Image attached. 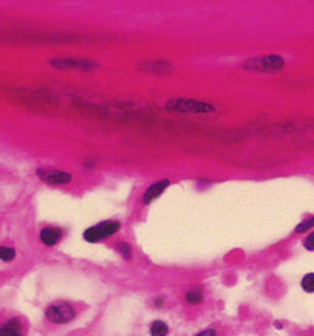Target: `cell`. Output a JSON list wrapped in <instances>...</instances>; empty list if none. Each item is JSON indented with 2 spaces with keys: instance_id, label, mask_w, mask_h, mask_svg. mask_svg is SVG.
<instances>
[{
  "instance_id": "6da1fadb",
  "label": "cell",
  "mask_w": 314,
  "mask_h": 336,
  "mask_svg": "<svg viewBox=\"0 0 314 336\" xmlns=\"http://www.w3.org/2000/svg\"><path fill=\"white\" fill-rule=\"evenodd\" d=\"M167 110L181 114H207L214 111V106L209 102L195 99H170L165 104Z\"/></svg>"
},
{
  "instance_id": "7a4b0ae2",
  "label": "cell",
  "mask_w": 314,
  "mask_h": 336,
  "mask_svg": "<svg viewBox=\"0 0 314 336\" xmlns=\"http://www.w3.org/2000/svg\"><path fill=\"white\" fill-rule=\"evenodd\" d=\"M284 58L278 55H267L252 57L242 63V67L249 71H256V72H274L284 67Z\"/></svg>"
},
{
  "instance_id": "3957f363",
  "label": "cell",
  "mask_w": 314,
  "mask_h": 336,
  "mask_svg": "<svg viewBox=\"0 0 314 336\" xmlns=\"http://www.w3.org/2000/svg\"><path fill=\"white\" fill-rule=\"evenodd\" d=\"M120 222L119 221H105L96 227H91L83 233V238L88 243H98L100 240L106 239L111 237L115 233L119 232Z\"/></svg>"
},
{
  "instance_id": "277c9868",
  "label": "cell",
  "mask_w": 314,
  "mask_h": 336,
  "mask_svg": "<svg viewBox=\"0 0 314 336\" xmlns=\"http://www.w3.org/2000/svg\"><path fill=\"white\" fill-rule=\"evenodd\" d=\"M75 316L76 312L73 307L71 305L65 304V302L51 305L46 311V317L52 324H68L75 319Z\"/></svg>"
},
{
  "instance_id": "5b68a950",
  "label": "cell",
  "mask_w": 314,
  "mask_h": 336,
  "mask_svg": "<svg viewBox=\"0 0 314 336\" xmlns=\"http://www.w3.org/2000/svg\"><path fill=\"white\" fill-rule=\"evenodd\" d=\"M51 65L58 70H65V68H77V70L90 71L95 68L96 63L90 60H78V58H70V57H60L53 58L51 61Z\"/></svg>"
},
{
  "instance_id": "8992f818",
  "label": "cell",
  "mask_w": 314,
  "mask_h": 336,
  "mask_svg": "<svg viewBox=\"0 0 314 336\" xmlns=\"http://www.w3.org/2000/svg\"><path fill=\"white\" fill-rule=\"evenodd\" d=\"M37 174L42 181L50 184H67L72 179L70 173L57 169H38Z\"/></svg>"
},
{
  "instance_id": "52a82bcc",
  "label": "cell",
  "mask_w": 314,
  "mask_h": 336,
  "mask_svg": "<svg viewBox=\"0 0 314 336\" xmlns=\"http://www.w3.org/2000/svg\"><path fill=\"white\" fill-rule=\"evenodd\" d=\"M169 179H162V181L152 184V186L145 191V194L143 195V202H144L145 205H149L150 202H153L155 199H158V197L165 191V189L169 186Z\"/></svg>"
},
{
  "instance_id": "ba28073f",
  "label": "cell",
  "mask_w": 314,
  "mask_h": 336,
  "mask_svg": "<svg viewBox=\"0 0 314 336\" xmlns=\"http://www.w3.org/2000/svg\"><path fill=\"white\" fill-rule=\"evenodd\" d=\"M61 232L56 228H44L40 232L39 238L42 240L43 244H46L47 247H53V245L57 244L61 239Z\"/></svg>"
},
{
  "instance_id": "9c48e42d",
  "label": "cell",
  "mask_w": 314,
  "mask_h": 336,
  "mask_svg": "<svg viewBox=\"0 0 314 336\" xmlns=\"http://www.w3.org/2000/svg\"><path fill=\"white\" fill-rule=\"evenodd\" d=\"M22 324L19 320L13 319L8 321L3 327H0V336H22Z\"/></svg>"
},
{
  "instance_id": "30bf717a",
  "label": "cell",
  "mask_w": 314,
  "mask_h": 336,
  "mask_svg": "<svg viewBox=\"0 0 314 336\" xmlns=\"http://www.w3.org/2000/svg\"><path fill=\"white\" fill-rule=\"evenodd\" d=\"M168 331V325L163 321H154L150 326V335L152 336H167Z\"/></svg>"
},
{
  "instance_id": "8fae6325",
  "label": "cell",
  "mask_w": 314,
  "mask_h": 336,
  "mask_svg": "<svg viewBox=\"0 0 314 336\" xmlns=\"http://www.w3.org/2000/svg\"><path fill=\"white\" fill-rule=\"evenodd\" d=\"M186 298H187V301L190 302V304H192V305L200 304V302L202 301V298H203L202 289H201V288L190 289V291L186 293Z\"/></svg>"
},
{
  "instance_id": "7c38bea8",
  "label": "cell",
  "mask_w": 314,
  "mask_h": 336,
  "mask_svg": "<svg viewBox=\"0 0 314 336\" xmlns=\"http://www.w3.org/2000/svg\"><path fill=\"white\" fill-rule=\"evenodd\" d=\"M302 287L305 292L308 293H312L314 292V274L309 273L307 276H304V278L302 279Z\"/></svg>"
},
{
  "instance_id": "4fadbf2b",
  "label": "cell",
  "mask_w": 314,
  "mask_h": 336,
  "mask_svg": "<svg viewBox=\"0 0 314 336\" xmlns=\"http://www.w3.org/2000/svg\"><path fill=\"white\" fill-rule=\"evenodd\" d=\"M15 258V250L13 248L0 247V259L4 262H10Z\"/></svg>"
},
{
  "instance_id": "5bb4252c",
  "label": "cell",
  "mask_w": 314,
  "mask_h": 336,
  "mask_svg": "<svg viewBox=\"0 0 314 336\" xmlns=\"http://www.w3.org/2000/svg\"><path fill=\"white\" fill-rule=\"evenodd\" d=\"M313 225H314V217H312V219H309V220H308V221L302 222V224L298 225L297 229H295V232H297V233H304V232H307L308 229H310V228H312Z\"/></svg>"
},
{
  "instance_id": "9a60e30c",
  "label": "cell",
  "mask_w": 314,
  "mask_h": 336,
  "mask_svg": "<svg viewBox=\"0 0 314 336\" xmlns=\"http://www.w3.org/2000/svg\"><path fill=\"white\" fill-rule=\"evenodd\" d=\"M119 249L125 258L126 259L130 258V255H131V248H130L129 244H126V243H120Z\"/></svg>"
},
{
  "instance_id": "2e32d148",
  "label": "cell",
  "mask_w": 314,
  "mask_h": 336,
  "mask_svg": "<svg viewBox=\"0 0 314 336\" xmlns=\"http://www.w3.org/2000/svg\"><path fill=\"white\" fill-rule=\"evenodd\" d=\"M304 247L307 248L308 250L314 249V233H312L310 235H308V238L305 239V242H304Z\"/></svg>"
},
{
  "instance_id": "e0dca14e",
  "label": "cell",
  "mask_w": 314,
  "mask_h": 336,
  "mask_svg": "<svg viewBox=\"0 0 314 336\" xmlns=\"http://www.w3.org/2000/svg\"><path fill=\"white\" fill-rule=\"evenodd\" d=\"M197 336H216V331L212 329H208V330H205L203 332H200Z\"/></svg>"
}]
</instances>
